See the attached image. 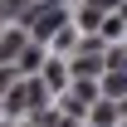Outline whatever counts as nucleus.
Listing matches in <instances>:
<instances>
[{
  "label": "nucleus",
  "instance_id": "nucleus-15",
  "mask_svg": "<svg viewBox=\"0 0 127 127\" xmlns=\"http://www.w3.org/2000/svg\"><path fill=\"white\" fill-rule=\"evenodd\" d=\"M122 122H127V117H122Z\"/></svg>",
  "mask_w": 127,
  "mask_h": 127
},
{
  "label": "nucleus",
  "instance_id": "nucleus-14",
  "mask_svg": "<svg viewBox=\"0 0 127 127\" xmlns=\"http://www.w3.org/2000/svg\"><path fill=\"white\" fill-rule=\"evenodd\" d=\"M88 5H93L98 15H108V10H112V0H88Z\"/></svg>",
  "mask_w": 127,
  "mask_h": 127
},
{
  "label": "nucleus",
  "instance_id": "nucleus-5",
  "mask_svg": "<svg viewBox=\"0 0 127 127\" xmlns=\"http://www.w3.org/2000/svg\"><path fill=\"white\" fill-rule=\"evenodd\" d=\"M117 117H122V112H117V103H112V98H108V103H93V127H112Z\"/></svg>",
  "mask_w": 127,
  "mask_h": 127
},
{
  "label": "nucleus",
  "instance_id": "nucleus-13",
  "mask_svg": "<svg viewBox=\"0 0 127 127\" xmlns=\"http://www.w3.org/2000/svg\"><path fill=\"white\" fill-rule=\"evenodd\" d=\"M108 68H127V49H112V54H108Z\"/></svg>",
  "mask_w": 127,
  "mask_h": 127
},
{
  "label": "nucleus",
  "instance_id": "nucleus-7",
  "mask_svg": "<svg viewBox=\"0 0 127 127\" xmlns=\"http://www.w3.org/2000/svg\"><path fill=\"white\" fill-rule=\"evenodd\" d=\"M39 59H44V54H39V44H25V54L15 59V68H20V73H34V68H39Z\"/></svg>",
  "mask_w": 127,
  "mask_h": 127
},
{
  "label": "nucleus",
  "instance_id": "nucleus-2",
  "mask_svg": "<svg viewBox=\"0 0 127 127\" xmlns=\"http://www.w3.org/2000/svg\"><path fill=\"white\" fill-rule=\"evenodd\" d=\"M59 30H64V5H59V0H49V5H34V10H30V34H34V44L49 39V34H59Z\"/></svg>",
  "mask_w": 127,
  "mask_h": 127
},
{
  "label": "nucleus",
  "instance_id": "nucleus-6",
  "mask_svg": "<svg viewBox=\"0 0 127 127\" xmlns=\"http://www.w3.org/2000/svg\"><path fill=\"white\" fill-rule=\"evenodd\" d=\"M103 88H108L112 103H117V98H127V68H108V83H103Z\"/></svg>",
  "mask_w": 127,
  "mask_h": 127
},
{
  "label": "nucleus",
  "instance_id": "nucleus-10",
  "mask_svg": "<svg viewBox=\"0 0 127 127\" xmlns=\"http://www.w3.org/2000/svg\"><path fill=\"white\" fill-rule=\"evenodd\" d=\"M15 73H20L15 64H0V98H5L10 88H15Z\"/></svg>",
  "mask_w": 127,
  "mask_h": 127
},
{
  "label": "nucleus",
  "instance_id": "nucleus-12",
  "mask_svg": "<svg viewBox=\"0 0 127 127\" xmlns=\"http://www.w3.org/2000/svg\"><path fill=\"white\" fill-rule=\"evenodd\" d=\"M78 25H88V30H103V15H98L93 5H83V15H78Z\"/></svg>",
  "mask_w": 127,
  "mask_h": 127
},
{
  "label": "nucleus",
  "instance_id": "nucleus-4",
  "mask_svg": "<svg viewBox=\"0 0 127 127\" xmlns=\"http://www.w3.org/2000/svg\"><path fill=\"white\" fill-rule=\"evenodd\" d=\"M103 68H108V59H98V49H78V59H73V73L78 78H93Z\"/></svg>",
  "mask_w": 127,
  "mask_h": 127
},
{
  "label": "nucleus",
  "instance_id": "nucleus-8",
  "mask_svg": "<svg viewBox=\"0 0 127 127\" xmlns=\"http://www.w3.org/2000/svg\"><path fill=\"white\" fill-rule=\"evenodd\" d=\"M34 127H73V117H68V112H39Z\"/></svg>",
  "mask_w": 127,
  "mask_h": 127
},
{
  "label": "nucleus",
  "instance_id": "nucleus-9",
  "mask_svg": "<svg viewBox=\"0 0 127 127\" xmlns=\"http://www.w3.org/2000/svg\"><path fill=\"white\" fill-rule=\"evenodd\" d=\"M64 83H68V73H64L59 64H49L44 68V88H64Z\"/></svg>",
  "mask_w": 127,
  "mask_h": 127
},
{
  "label": "nucleus",
  "instance_id": "nucleus-3",
  "mask_svg": "<svg viewBox=\"0 0 127 127\" xmlns=\"http://www.w3.org/2000/svg\"><path fill=\"white\" fill-rule=\"evenodd\" d=\"M25 44H30L25 30H5V34H0V64H15L20 54H25Z\"/></svg>",
  "mask_w": 127,
  "mask_h": 127
},
{
  "label": "nucleus",
  "instance_id": "nucleus-11",
  "mask_svg": "<svg viewBox=\"0 0 127 127\" xmlns=\"http://www.w3.org/2000/svg\"><path fill=\"white\" fill-rule=\"evenodd\" d=\"M73 98H78V103H98V88L88 78H78V88H73Z\"/></svg>",
  "mask_w": 127,
  "mask_h": 127
},
{
  "label": "nucleus",
  "instance_id": "nucleus-1",
  "mask_svg": "<svg viewBox=\"0 0 127 127\" xmlns=\"http://www.w3.org/2000/svg\"><path fill=\"white\" fill-rule=\"evenodd\" d=\"M44 98H49V88H44V78H30V83H15L10 93L0 98V108H5V112H10V117H15V112H30V108H39Z\"/></svg>",
  "mask_w": 127,
  "mask_h": 127
}]
</instances>
